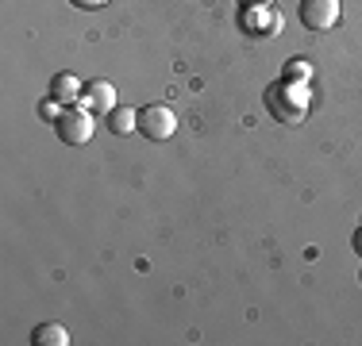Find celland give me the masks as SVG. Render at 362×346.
I'll use <instances>...</instances> for the list:
<instances>
[{"label":"cell","instance_id":"cell-7","mask_svg":"<svg viewBox=\"0 0 362 346\" xmlns=\"http://www.w3.org/2000/svg\"><path fill=\"white\" fill-rule=\"evenodd\" d=\"M108 131L112 135H132V131H139V112L135 108H124V104H116V108L108 112Z\"/></svg>","mask_w":362,"mask_h":346},{"label":"cell","instance_id":"cell-5","mask_svg":"<svg viewBox=\"0 0 362 346\" xmlns=\"http://www.w3.org/2000/svg\"><path fill=\"white\" fill-rule=\"evenodd\" d=\"M81 108H89L93 116H108V112L116 108V85L112 81H85Z\"/></svg>","mask_w":362,"mask_h":346},{"label":"cell","instance_id":"cell-14","mask_svg":"<svg viewBox=\"0 0 362 346\" xmlns=\"http://www.w3.org/2000/svg\"><path fill=\"white\" fill-rule=\"evenodd\" d=\"M358 281H362V273H358Z\"/></svg>","mask_w":362,"mask_h":346},{"label":"cell","instance_id":"cell-4","mask_svg":"<svg viewBox=\"0 0 362 346\" xmlns=\"http://www.w3.org/2000/svg\"><path fill=\"white\" fill-rule=\"evenodd\" d=\"M297 16L308 31H332L339 23V0H300Z\"/></svg>","mask_w":362,"mask_h":346},{"label":"cell","instance_id":"cell-9","mask_svg":"<svg viewBox=\"0 0 362 346\" xmlns=\"http://www.w3.org/2000/svg\"><path fill=\"white\" fill-rule=\"evenodd\" d=\"M308 77H313V66H308L305 58H293V62L286 66V81H300V85H305Z\"/></svg>","mask_w":362,"mask_h":346},{"label":"cell","instance_id":"cell-8","mask_svg":"<svg viewBox=\"0 0 362 346\" xmlns=\"http://www.w3.org/2000/svg\"><path fill=\"white\" fill-rule=\"evenodd\" d=\"M31 342L35 346H70V331L62 323H39L31 331Z\"/></svg>","mask_w":362,"mask_h":346},{"label":"cell","instance_id":"cell-6","mask_svg":"<svg viewBox=\"0 0 362 346\" xmlns=\"http://www.w3.org/2000/svg\"><path fill=\"white\" fill-rule=\"evenodd\" d=\"M50 97H54L58 104H81V81H77L74 73H54Z\"/></svg>","mask_w":362,"mask_h":346},{"label":"cell","instance_id":"cell-12","mask_svg":"<svg viewBox=\"0 0 362 346\" xmlns=\"http://www.w3.org/2000/svg\"><path fill=\"white\" fill-rule=\"evenodd\" d=\"M239 4H243V8H270L274 0H239Z\"/></svg>","mask_w":362,"mask_h":346},{"label":"cell","instance_id":"cell-10","mask_svg":"<svg viewBox=\"0 0 362 346\" xmlns=\"http://www.w3.org/2000/svg\"><path fill=\"white\" fill-rule=\"evenodd\" d=\"M39 112H42V119H50V124H58V116H62V104H58L54 97H47L39 104Z\"/></svg>","mask_w":362,"mask_h":346},{"label":"cell","instance_id":"cell-1","mask_svg":"<svg viewBox=\"0 0 362 346\" xmlns=\"http://www.w3.org/2000/svg\"><path fill=\"white\" fill-rule=\"evenodd\" d=\"M308 100H313L308 85H300V81H278L266 89V108L274 112L278 124H289V127L308 116Z\"/></svg>","mask_w":362,"mask_h":346},{"label":"cell","instance_id":"cell-3","mask_svg":"<svg viewBox=\"0 0 362 346\" xmlns=\"http://www.w3.org/2000/svg\"><path fill=\"white\" fill-rule=\"evenodd\" d=\"M139 131L151 138V143H166V138H174V131H177L174 108H166V104H146V108L139 112Z\"/></svg>","mask_w":362,"mask_h":346},{"label":"cell","instance_id":"cell-13","mask_svg":"<svg viewBox=\"0 0 362 346\" xmlns=\"http://www.w3.org/2000/svg\"><path fill=\"white\" fill-rule=\"evenodd\" d=\"M351 246H355V254L362 258V227L355 231V235H351Z\"/></svg>","mask_w":362,"mask_h":346},{"label":"cell","instance_id":"cell-2","mask_svg":"<svg viewBox=\"0 0 362 346\" xmlns=\"http://www.w3.org/2000/svg\"><path fill=\"white\" fill-rule=\"evenodd\" d=\"M93 112L89 108H66L62 116H58V124H54V131L58 138H62L66 146H85L93 138Z\"/></svg>","mask_w":362,"mask_h":346},{"label":"cell","instance_id":"cell-11","mask_svg":"<svg viewBox=\"0 0 362 346\" xmlns=\"http://www.w3.org/2000/svg\"><path fill=\"white\" fill-rule=\"evenodd\" d=\"M74 8H89V12H97V8H105L108 0H70Z\"/></svg>","mask_w":362,"mask_h":346}]
</instances>
